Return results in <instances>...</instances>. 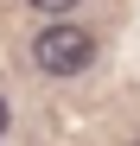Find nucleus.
Listing matches in <instances>:
<instances>
[{"instance_id": "obj_1", "label": "nucleus", "mask_w": 140, "mask_h": 146, "mask_svg": "<svg viewBox=\"0 0 140 146\" xmlns=\"http://www.w3.org/2000/svg\"><path fill=\"white\" fill-rule=\"evenodd\" d=\"M26 57H32V70H38V76L70 83V76H83V70H96V57H102V38H96V26H83V19L57 13V19H45V26L32 32Z\"/></svg>"}, {"instance_id": "obj_2", "label": "nucleus", "mask_w": 140, "mask_h": 146, "mask_svg": "<svg viewBox=\"0 0 140 146\" xmlns=\"http://www.w3.org/2000/svg\"><path fill=\"white\" fill-rule=\"evenodd\" d=\"M26 7H32L38 19H57V13H77V7H83V0H26Z\"/></svg>"}, {"instance_id": "obj_3", "label": "nucleus", "mask_w": 140, "mask_h": 146, "mask_svg": "<svg viewBox=\"0 0 140 146\" xmlns=\"http://www.w3.org/2000/svg\"><path fill=\"white\" fill-rule=\"evenodd\" d=\"M7 133H13V102L0 95V140H7Z\"/></svg>"}]
</instances>
